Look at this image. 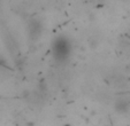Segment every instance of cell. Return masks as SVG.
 <instances>
[{
    "instance_id": "cell-1",
    "label": "cell",
    "mask_w": 130,
    "mask_h": 126,
    "mask_svg": "<svg viewBox=\"0 0 130 126\" xmlns=\"http://www.w3.org/2000/svg\"><path fill=\"white\" fill-rule=\"evenodd\" d=\"M53 51L55 54V57L58 60H64L69 54V44L67 43V40L60 38L58 40H55V44L53 46Z\"/></svg>"
},
{
    "instance_id": "cell-2",
    "label": "cell",
    "mask_w": 130,
    "mask_h": 126,
    "mask_svg": "<svg viewBox=\"0 0 130 126\" xmlns=\"http://www.w3.org/2000/svg\"><path fill=\"white\" fill-rule=\"evenodd\" d=\"M28 32H29L30 37H31L32 39L39 38L40 33H42V25H40L39 21L31 19L30 23L28 24Z\"/></svg>"
},
{
    "instance_id": "cell-3",
    "label": "cell",
    "mask_w": 130,
    "mask_h": 126,
    "mask_svg": "<svg viewBox=\"0 0 130 126\" xmlns=\"http://www.w3.org/2000/svg\"><path fill=\"white\" fill-rule=\"evenodd\" d=\"M130 108V101L127 99H119L115 102V109L119 112H127Z\"/></svg>"
}]
</instances>
